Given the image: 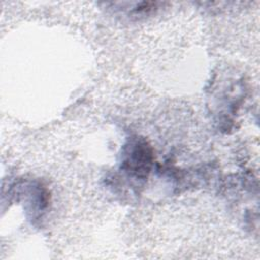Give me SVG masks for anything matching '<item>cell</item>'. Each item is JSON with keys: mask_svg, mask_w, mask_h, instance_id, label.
I'll return each mask as SVG.
<instances>
[{"mask_svg": "<svg viewBox=\"0 0 260 260\" xmlns=\"http://www.w3.org/2000/svg\"><path fill=\"white\" fill-rule=\"evenodd\" d=\"M151 152L146 147V145L136 144L134 145V148L131 150V154H129L125 162L128 166V170H131L137 176H140L149 170Z\"/></svg>", "mask_w": 260, "mask_h": 260, "instance_id": "obj_1", "label": "cell"}]
</instances>
